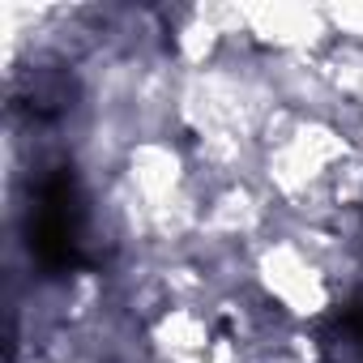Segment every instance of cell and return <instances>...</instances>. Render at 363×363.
Returning a JSON list of instances; mask_svg holds the SVG:
<instances>
[{
    "mask_svg": "<svg viewBox=\"0 0 363 363\" xmlns=\"http://www.w3.org/2000/svg\"><path fill=\"white\" fill-rule=\"evenodd\" d=\"M86 206H82V189L73 167H52L30 201V223H26V240H30V257L48 269V274H73L86 269Z\"/></svg>",
    "mask_w": 363,
    "mask_h": 363,
    "instance_id": "cell-1",
    "label": "cell"
},
{
    "mask_svg": "<svg viewBox=\"0 0 363 363\" xmlns=\"http://www.w3.org/2000/svg\"><path fill=\"white\" fill-rule=\"evenodd\" d=\"M13 107L35 116V120H56L73 107V77L60 73V69H35L13 90Z\"/></svg>",
    "mask_w": 363,
    "mask_h": 363,
    "instance_id": "cell-2",
    "label": "cell"
},
{
    "mask_svg": "<svg viewBox=\"0 0 363 363\" xmlns=\"http://www.w3.org/2000/svg\"><path fill=\"white\" fill-rule=\"evenodd\" d=\"M325 350H333L337 359L346 363H363V291H354L329 320V333H325Z\"/></svg>",
    "mask_w": 363,
    "mask_h": 363,
    "instance_id": "cell-3",
    "label": "cell"
}]
</instances>
